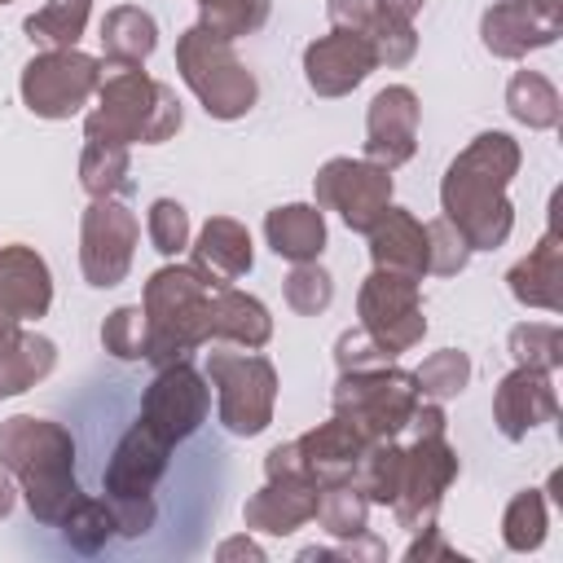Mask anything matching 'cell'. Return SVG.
<instances>
[{
  "instance_id": "26",
  "label": "cell",
  "mask_w": 563,
  "mask_h": 563,
  "mask_svg": "<svg viewBox=\"0 0 563 563\" xmlns=\"http://www.w3.org/2000/svg\"><path fill=\"white\" fill-rule=\"evenodd\" d=\"M506 286H510V295H515L523 308L559 312V303H563V295H559V286H563V246H559L554 220H550V229L541 233V242L506 273Z\"/></svg>"
},
{
  "instance_id": "3",
  "label": "cell",
  "mask_w": 563,
  "mask_h": 563,
  "mask_svg": "<svg viewBox=\"0 0 563 563\" xmlns=\"http://www.w3.org/2000/svg\"><path fill=\"white\" fill-rule=\"evenodd\" d=\"M110 75H101L97 88V110L84 119V136L88 141H119V145H163L180 132L185 123V106L180 97L145 75L141 66H106Z\"/></svg>"
},
{
  "instance_id": "30",
  "label": "cell",
  "mask_w": 563,
  "mask_h": 563,
  "mask_svg": "<svg viewBox=\"0 0 563 563\" xmlns=\"http://www.w3.org/2000/svg\"><path fill=\"white\" fill-rule=\"evenodd\" d=\"M506 110L515 123H523L532 132H550V128H559L563 101H559V88L541 70H515L506 84Z\"/></svg>"
},
{
  "instance_id": "23",
  "label": "cell",
  "mask_w": 563,
  "mask_h": 563,
  "mask_svg": "<svg viewBox=\"0 0 563 563\" xmlns=\"http://www.w3.org/2000/svg\"><path fill=\"white\" fill-rule=\"evenodd\" d=\"M369 260L374 268L387 273H405L413 282L427 277V224L409 211V207H387L374 224H369Z\"/></svg>"
},
{
  "instance_id": "11",
  "label": "cell",
  "mask_w": 563,
  "mask_h": 563,
  "mask_svg": "<svg viewBox=\"0 0 563 563\" xmlns=\"http://www.w3.org/2000/svg\"><path fill=\"white\" fill-rule=\"evenodd\" d=\"M453 479H457V449L444 440V431H418L413 444L405 449L400 488H396V501H391L396 523L409 528V532L431 528Z\"/></svg>"
},
{
  "instance_id": "43",
  "label": "cell",
  "mask_w": 563,
  "mask_h": 563,
  "mask_svg": "<svg viewBox=\"0 0 563 563\" xmlns=\"http://www.w3.org/2000/svg\"><path fill=\"white\" fill-rule=\"evenodd\" d=\"M471 242L457 233V224H449L444 216L427 224V273L435 277H457L471 264Z\"/></svg>"
},
{
  "instance_id": "46",
  "label": "cell",
  "mask_w": 563,
  "mask_h": 563,
  "mask_svg": "<svg viewBox=\"0 0 563 563\" xmlns=\"http://www.w3.org/2000/svg\"><path fill=\"white\" fill-rule=\"evenodd\" d=\"M216 559H224V563H229V559H255V563H260L264 550H260L251 537H233V541H224V545L216 550Z\"/></svg>"
},
{
  "instance_id": "50",
  "label": "cell",
  "mask_w": 563,
  "mask_h": 563,
  "mask_svg": "<svg viewBox=\"0 0 563 563\" xmlns=\"http://www.w3.org/2000/svg\"><path fill=\"white\" fill-rule=\"evenodd\" d=\"M0 4H13V0H0Z\"/></svg>"
},
{
  "instance_id": "8",
  "label": "cell",
  "mask_w": 563,
  "mask_h": 563,
  "mask_svg": "<svg viewBox=\"0 0 563 563\" xmlns=\"http://www.w3.org/2000/svg\"><path fill=\"white\" fill-rule=\"evenodd\" d=\"M176 70L211 119L233 123L260 101V84L246 70V62L233 53V44L202 31L198 22L176 40Z\"/></svg>"
},
{
  "instance_id": "45",
  "label": "cell",
  "mask_w": 563,
  "mask_h": 563,
  "mask_svg": "<svg viewBox=\"0 0 563 563\" xmlns=\"http://www.w3.org/2000/svg\"><path fill=\"white\" fill-rule=\"evenodd\" d=\"M405 559H409V563H418V559L427 563V559H462V554H457V550L440 537V528L431 523V528H418V532H413V545L405 550Z\"/></svg>"
},
{
  "instance_id": "18",
  "label": "cell",
  "mask_w": 563,
  "mask_h": 563,
  "mask_svg": "<svg viewBox=\"0 0 563 563\" xmlns=\"http://www.w3.org/2000/svg\"><path fill=\"white\" fill-rule=\"evenodd\" d=\"M317 484L303 471H282V475H264V488L246 497L242 506V523L246 532H268V537H290L295 528H303L317 515Z\"/></svg>"
},
{
  "instance_id": "21",
  "label": "cell",
  "mask_w": 563,
  "mask_h": 563,
  "mask_svg": "<svg viewBox=\"0 0 563 563\" xmlns=\"http://www.w3.org/2000/svg\"><path fill=\"white\" fill-rule=\"evenodd\" d=\"M189 264L211 282V286H233L238 277H246L255 268V246L242 220L233 216H211L194 246H189Z\"/></svg>"
},
{
  "instance_id": "22",
  "label": "cell",
  "mask_w": 563,
  "mask_h": 563,
  "mask_svg": "<svg viewBox=\"0 0 563 563\" xmlns=\"http://www.w3.org/2000/svg\"><path fill=\"white\" fill-rule=\"evenodd\" d=\"M0 308L18 321H40L53 308V273L35 246H0Z\"/></svg>"
},
{
  "instance_id": "47",
  "label": "cell",
  "mask_w": 563,
  "mask_h": 563,
  "mask_svg": "<svg viewBox=\"0 0 563 563\" xmlns=\"http://www.w3.org/2000/svg\"><path fill=\"white\" fill-rule=\"evenodd\" d=\"M13 501H18V488H13V475L0 466V519H9V510H13Z\"/></svg>"
},
{
  "instance_id": "28",
  "label": "cell",
  "mask_w": 563,
  "mask_h": 563,
  "mask_svg": "<svg viewBox=\"0 0 563 563\" xmlns=\"http://www.w3.org/2000/svg\"><path fill=\"white\" fill-rule=\"evenodd\" d=\"M158 48V22L154 13L136 4H119L101 18V57L106 66H141Z\"/></svg>"
},
{
  "instance_id": "2",
  "label": "cell",
  "mask_w": 563,
  "mask_h": 563,
  "mask_svg": "<svg viewBox=\"0 0 563 563\" xmlns=\"http://www.w3.org/2000/svg\"><path fill=\"white\" fill-rule=\"evenodd\" d=\"M0 466L18 479L26 510L35 523L57 528L70 506L84 497L75 479V440L62 422L13 413L0 422Z\"/></svg>"
},
{
  "instance_id": "12",
  "label": "cell",
  "mask_w": 563,
  "mask_h": 563,
  "mask_svg": "<svg viewBox=\"0 0 563 563\" xmlns=\"http://www.w3.org/2000/svg\"><path fill=\"white\" fill-rule=\"evenodd\" d=\"M141 242V220L119 198H92L79 220V268L97 290L119 286L132 273V255Z\"/></svg>"
},
{
  "instance_id": "1",
  "label": "cell",
  "mask_w": 563,
  "mask_h": 563,
  "mask_svg": "<svg viewBox=\"0 0 563 563\" xmlns=\"http://www.w3.org/2000/svg\"><path fill=\"white\" fill-rule=\"evenodd\" d=\"M523 154L519 141L506 132H479L440 180V207L444 220L457 224V233L471 242V251H497L506 246L515 229V202L506 198Z\"/></svg>"
},
{
  "instance_id": "37",
  "label": "cell",
  "mask_w": 563,
  "mask_h": 563,
  "mask_svg": "<svg viewBox=\"0 0 563 563\" xmlns=\"http://www.w3.org/2000/svg\"><path fill=\"white\" fill-rule=\"evenodd\" d=\"M273 0H198V26L220 40H242L268 22Z\"/></svg>"
},
{
  "instance_id": "9",
  "label": "cell",
  "mask_w": 563,
  "mask_h": 563,
  "mask_svg": "<svg viewBox=\"0 0 563 563\" xmlns=\"http://www.w3.org/2000/svg\"><path fill=\"white\" fill-rule=\"evenodd\" d=\"M106 66L79 48H44L22 66V106L35 119H70L97 97Z\"/></svg>"
},
{
  "instance_id": "40",
  "label": "cell",
  "mask_w": 563,
  "mask_h": 563,
  "mask_svg": "<svg viewBox=\"0 0 563 563\" xmlns=\"http://www.w3.org/2000/svg\"><path fill=\"white\" fill-rule=\"evenodd\" d=\"M145 343H150V321L141 303H123L101 321V347L114 361H145Z\"/></svg>"
},
{
  "instance_id": "17",
  "label": "cell",
  "mask_w": 563,
  "mask_h": 563,
  "mask_svg": "<svg viewBox=\"0 0 563 563\" xmlns=\"http://www.w3.org/2000/svg\"><path fill=\"white\" fill-rule=\"evenodd\" d=\"M374 66H378L374 48L356 31H343V26H334L330 35H317L303 48V79L317 97H347L352 88L369 79Z\"/></svg>"
},
{
  "instance_id": "27",
  "label": "cell",
  "mask_w": 563,
  "mask_h": 563,
  "mask_svg": "<svg viewBox=\"0 0 563 563\" xmlns=\"http://www.w3.org/2000/svg\"><path fill=\"white\" fill-rule=\"evenodd\" d=\"M264 238H268L277 260H290V264L321 260V251H325V216H321L317 202L273 207L264 216Z\"/></svg>"
},
{
  "instance_id": "24",
  "label": "cell",
  "mask_w": 563,
  "mask_h": 563,
  "mask_svg": "<svg viewBox=\"0 0 563 563\" xmlns=\"http://www.w3.org/2000/svg\"><path fill=\"white\" fill-rule=\"evenodd\" d=\"M365 444H369V440H361L343 418H330V422H321V427H312V431H303V435L295 440V457H299V471H303L317 488H325V484L352 479L356 457H361Z\"/></svg>"
},
{
  "instance_id": "7",
  "label": "cell",
  "mask_w": 563,
  "mask_h": 563,
  "mask_svg": "<svg viewBox=\"0 0 563 563\" xmlns=\"http://www.w3.org/2000/svg\"><path fill=\"white\" fill-rule=\"evenodd\" d=\"M418 383L396 361L365 365V369H339L334 383V418H343L361 440H391L409 427L418 409Z\"/></svg>"
},
{
  "instance_id": "41",
  "label": "cell",
  "mask_w": 563,
  "mask_h": 563,
  "mask_svg": "<svg viewBox=\"0 0 563 563\" xmlns=\"http://www.w3.org/2000/svg\"><path fill=\"white\" fill-rule=\"evenodd\" d=\"M282 295H286V308H290V312L317 317V312H325L330 299H334V277H330L317 260H308V264H295V268L286 273Z\"/></svg>"
},
{
  "instance_id": "31",
  "label": "cell",
  "mask_w": 563,
  "mask_h": 563,
  "mask_svg": "<svg viewBox=\"0 0 563 563\" xmlns=\"http://www.w3.org/2000/svg\"><path fill=\"white\" fill-rule=\"evenodd\" d=\"M400 466H405V444H396V435L391 440H369L356 457L352 484L365 493L369 506H391L396 488H400Z\"/></svg>"
},
{
  "instance_id": "16",
  "label": "cell",
  "mask_w": 563,
  "mask_h": 563,
  "mask_svg": "<svg viewBox=\"0 0 563 563\" xmlns=\"http://www.w3.org/2000/svg\"><path fill=\"white\" fill-rule=\"evenodd\" d=\"M418 92L409 84H387L383 92H374L369 110H365V158L396 172L418 154Z\"/></svg>"
},
{
  "instance_id": "35",
  "label": "cell",
  "mask_w": 563,
  "mask_h": 563,
  "mask_svg": "<svg viewBox=\"0 0 563 563\" xmlns=\"http://www.w3.org/2000/svg\"><path fill=\"white\" fill-rule=\"evenodd\" d=\"M57 532L66 537L70 550L97 554L110 537H119V523H114V510H110L106 497H88V493H84V497L70 506V515L57 523Z\"/></svg>"
},
{
  "instance_id": "10",
  "label": "cell",
  "mask_w": 563,
  "mask_h": 563,
  "mask_svg": "<svg viewBox=\"0 0 563 563\" xmlns=\"http://www.w3.org/2000/svg\"><path fill=\"white\" fill-rule=\"evenodd\" d=\"M356 317H361V330L396 361L400 352L418 347L422 334H427V317H422V290L413 277L405 273H387V268H374L365 282H361V295H356Z\"/></svg>"
},
{
  "instance_id": "44",
  "label": "cell",
  "mask_w": 563,
  "mask_h": 563,
  "mask_svg": "<svg viewBox=\"0 0 563 563\" xmlns=\"http://www.w3.org/2000/svg\"><path fill=\"white\" fill-rule=\"evenodd\" d=\"M334 361H339V369H365V365H387L391 356L356 325V330H343L339 334V343H334Z\"/></svg>"
},
{
  "instance_id": "38",
  "label": "cell",
  "mask_w": 563,
  "mask_h": 563,
  "mask_svg": "<svg viewBox=\"0 0 563 563\" xmlns=\"http://www.w3.org/2000/svg\"><path fill=\"white\" fill-rule=\"evenodd\" d=\"M413 383H418V396H422V400L462 396L466 383H471V356L457 352V347H440V352H431V356L413 369Z\"/></svg>"
},
{
  "instance_id": "15",
  "label": "cell",
  "mask_w": 563,
  "mask_h": 563,
  "mask_svg": "<svg viewBox=\"0 0 563 563\" xmlns=\"http://www.w3.org/2000/svg\"><path fill=\"white\" fill-rule=\"evenodd\" d=\"M563 31V4L559 0H497L479 18V40L493 57H528L537 48H550Z\"/></svg>"
},
{
  "instance_id": "39",
  "label": "cell",
  "mask_w": 563,
  "mask_h": 563,
  "mask_svg": "<svg viewBox=\"0 0 563 563\" xmlns=\"http://www.w3.org/2000/svg\"><path fill=\"white\" fill-rule=\"evenodd\" d=\"M510 356H515V365L554 374L563 365V330L550 321H523L510 330Z\"/></svg>"
},
{
  "instance_id": "6",
  "label": "cell",
  "mask_w": 563,
  "mask_h": 563,
  "mask_svg": "<svg viewBox=\"0 0 563 563\" xmlns=\"http://www.w3.org/2000/svg\"><path fill=\"white\" fill-rule=\"evenodd\" d=\"M202 374L216 387V413L229 435L251 440L268 431L273 409H277V369L268 356H260L255 347L211 343Z\"/></svg>"
},
{
  "instance_id": "5",
  "label": "cell",
  "mask_w": 563,
  "mask_h": 563,
  "mask_svg": "<svg viewBox=\"0 0 563 563\" xmlns=\"http://www.w3.org/2000/svg\"><path fill=\"white\" fill-rule=\"evenodd\" d=\"M172 449L176 444H167L145 422H132L123 431V440L114 444V453H110V462L101 471V493H106V501L114 510L119 537H145L154 528V519H158L154 488L167 475Z\"/></svg>"
},
{
  "instance_id": "36",
  "label": "cell",
  "mask_w": 563,
  "mask_h": 563,
  "mask_svg": "<svg viewBox=\"0 0 563 563\" xmlns=\"http://www.w3.org/2000/svg\"><path fill=\"white\" fill-rule=\"evenodd\" d=\"M545 528H550V515H545L541 488H523V493H515L506 501V515H501V541H506V550H515V554L541 550Z\"/></svg>"
},
{
  "instance_id": "29",
  "label": "cell",
  "mask_w": 563,
  "mask_h": 563,
  "mask_svg": "<svg viewBox=\"0 0 563 563\" xmlns=\"http://www.w3.org/2000/svg\"><path fill=\"white\" fill-rule=\"evenodd\" d=\"M57 365V343L48 334L35 330H18L4 347H0V400L18 396L26 387H35L40 378H48Z\"/></svg>"
},
{
  "instance_id": "48",
  "label": "cell",
  "mask_w": 563,
  "mask_h": 563,
  "mask_svg": "<svg viewBox=\"0 0 563 563\" xmlns=\"http://www.w3.org/2000/svg\"><path fill=\"white\" fill-rule=\"evenodd\" d=\"M383 4H387V9L396 13V18H405V22H413V18L422 13V4H427V0H383Z\"/></svg>"
},
{
  "instance_id": "19",
  "label": "cell",
  "mask_w": 563,
  "mask_h": 563,
  "mask_svg": "<svg viewBox=\"0 0 563 563\" xmlns=\"http://www.w3.org/2000/svg\"><path fill=\"white\" fill-rule=\"evenodd\" d=\"M325 13H330L334 26L356 31V35L374 48V62L387 66V70L413 62V53H418L413 22L396 18L383 0H325Z\"/></svg>"
},
{
  "instance_id": "49",
  "label": "cell",
  "mask_w": 563,
  "mask_h": 563,
  "mask_svg": "<svg viewBox=\"0 0 563 563\" xmlns=\"http://www.w3.org/2000/svg\"><path fill=\"white\" fill-rule=\"evenodd\" d=\"M18 330H22V321H18L13 312H4V308H0V347H4V343H9Z\"/></svg>"
},
{
  "instance_id": "32",
  "label": "cell",
  "mask_w": 563,
  "mask_h": 563,
  "mask_svg": "<svg viewBox=\"0 0 563 563\" xmlns=\"http://www.w3.org/2000/svg\"><path fill=\"white\" fill-rule=\"evenodd\" d=\"M88 13H92V0H48L44 9H35L22 22V31L40 48H79Z\"/></svg>"
},
{
  "instance_id": "14",
  "label": "cell",
  "mask_w": 563,
  "mask_h": 563,
  "mask_svg": "<svg viewBox=\"0 0 563 563\" xmlns=\"http://www.w3.org/2000/svg\"><path fill=\"white\" fill-rule=\"evenodd\" d=\"M211 413V383L207 374H198L189 361H172L158 365L154 383L141 396V418L150 431H158L167 444L189 440Z\"/></svg>"
},
{
  "instance_id": "20",
  "label": "cell",
  "mask_w": 563,
  "mask_h": 563,
  "mask_svg": "<svg viewBox=\"0 0 563 563\" xmlns=\"http://www.w3.org/2000/svg\"><path fill=\"white\" fill-rule=\"evenodd\" d=\"M554 418H559V396H554L550 374L515 365L497 383V391H493V422H497V431L506 440H523L532 427L554 422Z\"/></svg>"
},
{
  "instance_id": "33",
  "label": "cell",
  "mask_w": 563,
  "mask_h": 563,
  "mask_svg": "<svg viewBox=\"0 0 563 563\" xmlns=\"http://www.w3.org/2000/svg\"><path fill=\"white\" fill-rule=\"evenodd\" d=\"M312 519L321 523V532H330L339 541H352V537L369 532V501H365V493L352 479L325 484L317 493V515Z\"/></svg>"
},
{
  "instance_id": "42",
  "label": "cell",
  "mask_w": 563,
  "mask_h": 563,
  "mask_svg": "<svg viewBox=\"0 0 563 563\" xmlns=\"http://www.w3.org/2000/svg\"><path fill=\"white\" fill-rule=\"evenodd\" d=\"M145 233H150V246L158 255L176 260L180 251H189V211L176 198H154L150 216H145Z\"/></svg>"
},
{
  "instance_id": "13",
  "label": "cell",
  "mask_w": 563,
  "mask_h": 563,
  "mask_svg": "<svg viewBox=\"0 0 563 563\" xmlns=\"http://www.w3.org/2000/svg\"><path fill=\"white\" fill-rule=\"evenodd\" d=\"M317 207L339 211L352 233H369V224L391 207V172L369 158H330L312 180Z\"/></svg>"
},
{
  "instance_id": "25",
  "label": "cell",
  "mask_w": 563,
  "mask_h": 563,
  "mask_svg": "<svg viewBox=\"0 0 563 563\" xmlns=\"http://www.w3.org/2000/svg\"><path fill=\"white\" fill-rule=\"evenodd\" d=\"M273 339V317L264 299L238 290V286H216L207 299V343H233V347H264Z\"/></svg>"
},
{
  "instance_id": "4",
  "label": "cell",
  "mask_w": 563,
  "mask_h": 563,
  "mask_svg": "<svg viewBox=\"0 0 563 563\" xmlns=\"http://www.w3.org/2000/svg\"><path fill=\"white\" fill-rule=\"evenodd\" d=\"M211 282L194 264H163L145 282V321H150V343L145 361L150 365H172L189 361V352L207 347V299Z\"/></svg>"
},
{
  "instance_id": "34",
  "label": "cell",
  "mask_w": 563,
  "mask_h": 563,
  "mask_svg": "<svg viewBox=\"0 0 563 563\" xmlns=\"http://www.w3.org/2000/svg\"><path fill=\"white\" fill-rule=\"evenodd\" d=\"M79 185L88 198H114L128 189V145L119 141H88L79 154Z\"/></svg>"
}]
</instances>
